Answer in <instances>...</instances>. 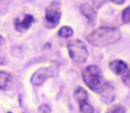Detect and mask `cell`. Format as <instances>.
<instances>
[{
    "label": "cell",
    "instance_id": "1",
    "mask_svg": "<svg viewBox=\"0 0 130 113\" xmlns=\"http://www.w3.org/2000/svg\"><path fill=\"white\" fill-rule=\"evenodd\" d=\"M82 78L85 84L93 92L98 94H102L105 98L108 96L111 102L113 101V97H110V93H113L111 84L106 81L102 76V71L96 65L87 66L82 73Z\"/></svg>",
    "mask_w": 130,
    "mask_h": 113
},
{
    "label": "cell",
    "instance_id": "2",
    "mask_svg": "<svg viewBox=\"0 0 130 113\" xmlns=\"http://www.w3.org/2000/svg\"><path fill=\"white\" fill-rule=\"evenodd\" d=\"M89 44L96 47H106L117 43L121 39V33L116 27L102 26L94 30L90 35L87 36Z\"/></svg>",
    "mask_w": 130,
    "mask_h": 113
},
{
    "label": "cell",
    "instance_id": "3",
    "mask_svg": "<svg viewBox=\"0 0 130 113\" xmlns=\"http://www.w3.org/2000/svg\"><path fill=\"white\" fill-rule=\"evenodd\" d=\"M70 58L75 63H83L86 61L88 56V51L85 44L80 40H72L67 44Z\"/></svg>",
    "mask_w": 130,
    "mask_h": 113
},
{
    "label": "cell",
    "instance_id": "4",
    "mask_svg": "<svg viewBox=\"0 0 130 113\" xmlns=\"http://www.w3.org/2000/svg\"><path fill=\"white\" fill-rule=\"evenodd\" d=\"M61 4L58 1H53L50 3V5L46 9V21L49 26H56L60 20L61 17V11H60Z\"/></svg>",
    "mask_w": 130,
    "mask_h": 113
},
{
    "label": "cell",
    "instance_id": "5",
    "mask_svg": "<svg viewBox=\"0 0 130 113\" xmlns=\"http://www.w3.org/2000/svg\"><path fill=\"white\" fill-rule=\"evenodd\" d=\"M74 96L79 104L81 113H93L92 106L87 101V93L81 87H77L74 91Z\"/></svg>",
    "mask_w": 130,
    "mask_h": 113
},
{
    "label": "cell",
    "instance_id": "6",
    "mask_svg": "<svg viewBox=\"0 0 130 113\" xmlns=\"http://www.w3.org/2000/svg\"><path fill=\"white\" fill-rule=\"evenodd\" d=\"M51 76H53V71L51 70V68L42 67L32 74L30 78V82L34 86H41Z\"/></svg>",
    "mask_w": 130,
    "mask_h": 113
},
{
    "label": "cell",
    "instance_id": "7",
    "mask_svg": "<svg viewBox=\"0 0 130 113\" xmlns=\"http://www.w3.org/2000/svg\"><path fill=\"white\" fill-rule=\"evenodd\" d=\"M80 12L87 18L88 22L90 24H93L95 22V19H96V12L95 10L89 5V4H82L80 6Z\"/></svg>",
    "mask_w": 130,
    "mask_h": 113
},
{
    "label": "cell",
    "instance_id": "8",
    "mask_svg": "<svg viewBox=\"0 0 130 113\" xmlns=\"http://www.w3.org/2000/svg\"><path fill=\"white\" fill-rule=\"evenodd\" d=\"M109 66H110L111 70L117 75H122L123 73H125L128 70L127 64L122 60H113L112 62H110Z\"/></svg>",
    "mask_w": 130,
    "mask_h": 113
},
{
    "label": "cell",
    "instance_id": "9",
    "mask_svg": "<svg viewBox=\"0 0 130 113\" xmlns=\"http://www.w3.org/2000/svg\"><path fill=\"white\" fill-rule=\"evenodd\" d=\"M34 22V17L26 14L22 19H15V27L17 31H23L28 29Z\"/></svg>",
    "mask_w": 130,
    "mask_h": 113
},
{
    "label": "cell",
    "instance_id": "10",
    "mask_svg": "<svg viewBox=\"0 0 130 113\" xmlns=\"http://www.w3.org/2000/svg\"><path fill=\"white\" fill-rule=\"evenodd\" d=\"M10 74L4 71H0V90H4L7 88L9 80H10Z\"/></svg>",
    "mask_w": 130,
    "mask_h": 113
},
{
    "label": "cell",
    "instance_id": "11",
    "mask_svg": "<svg viewBox=\"0 0 130 113\" xmlns=\"http://www.w3.org/2000/svg\"><path fill=\"white\" fill-rule=\"evenodd\" d=\"M73 35V30L70 26H62L59 31V36L62 38H69Z\"/></svg>",
    "mask_w": 130,
    "mask_h": 113
},
{
    "label": "cell",
    "instance_id": "12",
    "mask_svg": "<svg viewBox=\"0 0 130 113\" xmlns=\"http://www.w3.org/2000/svg\"><path fill=\"white\" fill-rule=\"evenodd\" d=\"M106 113H125V108L121 104H116L106 112Z\"/></svg>",
    "mask_w": 130,
    "mask_h": 113
},
{
    "label": "cell",
    "instance_id": "13",
    "mask_svg": "<svg viewBox=\"0 0 130 113\" xmlns=\"http://www.w3.org/2000/svg\"><path fill=\"white\" fill-rule=\"evenodd\" d=\"M122 20L124 23H130V6L126 7L122 12Z\"/></svg>",
    "mask_w": 130,
    "mask_h": 113
},
{
    "label": "cell",
    "instance_id": "14",
    "mask_svg": "<svg viewBox=\"0 0 130 113\" xmlns=\"http://www.w3.org/2000/svg\"><path fill=\"white\" fill-rule=\"evenodd\" d=\"M122 80L127 87L130 88V70H127L125 73L122 74Z\"/></svg>",
    "mask_w": 130,
    "mask_h": 113
},
{
    "label": "cell",
    "instance_id": "15",
    "mask_svg": "<svg viewBox=\"0 0 130 113\" xmlns=\"http://www.w3.org/2000/svg\"><path fill=\"white\" fill-rule=\"evenodd\" d=\"M38 113H51V107L47 104H43L39 107Z\"/></svg>",
    "mask_w": 130,
    "mask_h": 113
},
{
    "label": "cell",
    "instance_id": "16",
    "mask_svg": "<svg viewBox=\"0 0 130 113\" xmlns=\"http://www.w3.org/2000/svg\"><path fill=\"white\" fill-rule=\"evenodd\" d=\"M12 0H0V4H3V5H7L11 2Z\"/></svg>",
    "mask_w": 130,
    "mask_h": 113
},
{
    "label": "cell",
    "instance_id": "17",
    "mask_svg": "<svg viewBox=\"0 0 130 113\" xmlns=\"http://www.w3.org/2000/svg\"><path fill=\"white\" fill-rule=\"evenodd\" d=\"M114 3H116V4H122V3H124V1L125 0H112Z\"/></svg>",
    "mask_w": 130,
    "mask_h": 113
},
{
    "label": "cell",
    "instance_id": "18",
    "mask_svg": "<svg viewBox=\"0 0 130 113\" xmlns=\"http://www.w3.org/2000/svg\"><path fill=\"white\" fill-rule=\"evenodd\" d=\"M5 63H6V60H5L4 58L0 57V65H3V64H5Z\"/></svg>",
    "mask_w": 130,
    "mask_h": 113
},
{
    "label": "cell",
    "instance_id": "19",
    "mask_svg": "<svg viewBox=\"0 0 130 113\" xmlns=\"http://www.w3.org/2000/svg\"><path fill=\"white\" fill-rule=\"evenodd\" d=\"M2 42H3V39H2V38H1V36H0V44H1Z\"/></svg>",
    "mask_w": 130,
    "mask_h": 113
}]
</instances>
